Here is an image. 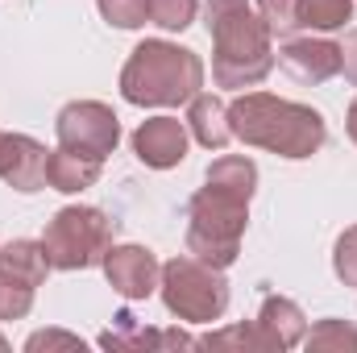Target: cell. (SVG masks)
<instances>
[{"mask_svg":"<svg viewBox=\"0 0 357 353\" xmlns=\"http://www.w3.org/2000/svg\"><path fill=\"white\" fill-rule=\"evenodd\" d=\"M204 25L212 33L216 88H258L274 71L270 29L250 0H204Z\"/></svg>","mask_w":357,"mask_h":353,"instance_id":"cell-1","label":"cell"},{"mask_svg":"<svg viewBox=\"0 0 357 353\" xmlns=\"http://www.w3.org/2000/svg\"><path fill=\"white\" fill-rule=\"evenodd\" d=\"M229 129L237 142H245L254 150H270L278 158H312L328 137V125L316 108L278 100L270 91L237 96L229 104Z\"/></svg>","mask_w":357,"mask_h":353,"instance_id":"cell-2","label":"cell"},{"mask_svg":"<svg viewBox=\"0 0 357 353\" xmlns=\"http://www.w3.org/2000/svg\"><path fill=\"white\" fill-rule=\"evenodd\" d=\"M199 88H204L199 54L162 38L137 42L121 71V96L137 108H178Z\"/></svg>","mask_w":357,"mask_h":353,"instance_id":"cell-3","label":"cell"},{"mask_svg":"<svg viewBox=\"0 0 357 353\" xmlns=\"http://www.w3.org/2000/svg\"><path fill=\"white\" fill-rule=\"evenodd\" d=\"M245 225H250V200H237L204 183L187 200V254L216 270H229L241 254Z\"/></svg>","mask_w":357,"mask_h":353,"instance_id":"cell-4","label":"cell"},{"mask_svg":"<svg viewBox=\"0 0 357 353\" xmlns=\"http://www.w3.org/2000/svg\"><path fill=\"white\" fill-rule=\"evenodd\" d=\"M42 250L50 270H91L112 250V220L88 204L59 208L42 233Z\"/></svg>","mask_w":357,"mask_h":353,"instance_id":"cell-5","label":"cell"},{"mask_svg":"<svg viewBox=\"0 0 357 353\" xmlns=\"http://www.w3.org/2000/svg\"><path fill=\"white\" fill-rule=\"evenodd\" d=\"M158 291H162L167 312L187 320V324H212V320H220L229 312V283H225V274L216 266L191 258V254L171 258L162 266Z\"/></svg>","mask_w":357,"mask_h":353,"instance_id":"cell-6","label":"cell"},{"mask_svg":"<svg viewBox=\"0 0 357 353\" xmlns=\"http://www.w3.org/2000/svg\"><path fill=\"white\" fill-rule=\"evenodd\" d=\"M54 133H59V146L63 150H75L84 158H108L121 142V121L108 104L100 100H75L59 112L54 121Z\"/></svg>","mask_w":357,"mask_h":353,"instance_id":"cell-7","label":"cell"},{"mask_svg":"<svg viewBox=\"0 0 357 353\" xmlns=\"http://www.w3.org/2000/svg\"><path fill=\"white\" fill-rule=\"evenodd\" d=\"M100 266H104L108 287L121 299H150L158 291V278H162V266L146 246H112Z\"/></svg>","mask_w":357,"mask_h":353,"instance_id":"cell-8","label":"cell"},{"mask_svg":"<svg viewBox=\"0 0 357 353\" xmlns=\"http://www.w3.org/2000/svg\"><path fill=\"white\" fill-rule=\"evenodd\" d=\"M278 63L291 80L316 88V84H328L333 75H341V46L328 38H282Z\"/></svg>","mask_w":357,"mask_h":353,"instance_id":"cell-9","label":"cell"},{"mask_svg":"<svg viewBox=\"0 0 357 353\" xmlns=\"http://www.w3.org/2000/svg\"><path fill=\"white\" fill-rule=\"evenodd\" d=\"M187 146H191V133H187V121H178V117H150L133 133V154L150 171L178 167L187 158Z\"/></svg>","mask_w":357,"mask_h":353,"instance_id":"cell-10","label":"cell"},{"mask_svg":"<svg viewBox=\"0 0 357 353\" xmlns=\"http://www.w3.org/2000/svg\"><path fill=\"white\" fill-rule=\"evenodd\" d=\"M46 158L50 150L25 133H0V179L13 191H42L46 187Z\"/></svg>","mask_w":357,"mask_h":353,"instance_id":"cell-11","label":"cell"},{"mask_svg":"<svg viewBox=\"0 0 357 353\" xmlns=\"http://www.w3.org/2000/svg\"><path fill=\"white\" fill-rule=\"evenodd\" d=\"M254 324L266 337V350H295L307 337V316L287 295H266V303H262V312H258Z\"/></svg>","mask_w":357,"mask_h":353,"instance_id":"cell-12","label":"cell"},{"mask_svg":"<svg viewBox=\"0 0 357 353\" xmlns=\"http://www.w3.org/2000/svg\"><path fill=\"white\" fill-rule=\"evenodd\" d=\"M187 133L191 142H199L204 150H225L233 142V129H229V104L208 96V91H195L187 100Z\"/></svg>","mask_w":357,"mask_h":353,"instance_id":"cell-13","label":"cell"},{"mask_svg":"<svg viewBox=\"0 0 357 353\" xmlns=\"http://www.w3.org/2000/svg\"><path fill=\"white\" fill-rule=\"evenodd\" d=\"M100 158H84V154H75V150H50V158H46V187H54V191H63V195H75V191H88L96 187V179H100Z\"/></svg>","mask_w":357,"mask_h":353,"instance_id":"cell-14","label":"cell"},{"mask_svg":"<svg viewBox=\"0 0 357 353\" xmlns=\"http://www.w3.org/2000/svg\"><path fill=\"white\" fill-rule=\"evenodd\" d=\"M46 250H42V241H29V237H17V241H8V246H0V278H8V283H21V287H42V278H46Z\"/></svg>","mask_w":357,"mask_h":353,"instance_id":"cell-15","label":"cell"},{"mask_svg":"<svg viewBox=\"0 0 357 353\" xmlns=\"http://www.w3.org/2000/svg\"><path fill=\"white\" fill-rule=\"evenodd\" d=\"M100 345L104 350H167L162 329H146L133 312H116L112 329L100 333Z\"/></svg>","mask_w":357,"mask_h":353,"instance_id":"cell-16","label":"cell"},{"mask_svg":"<svg viewBox=\"0 0 357 353\" xmlns=\"http://www.w3.org/2000/svg\"><path fill=\"white\" fill-rule=\"evenodd\" d=\"M204 183H208V187H220V191H229V195H237V200H250L254 187H258V167H254L250 158H241V154H225V158H216V163L208 167Z\"/></svg>","mask_w":357,"mask_h":353,"instance_id":"cell-17","label":"cell"},{"mask_svg":"<svg viewBox=\"0 0 357 353\" xmlns=\"http://www.w3.org/2000/svg\"><path fill=\"white\" fill-rule=\"evenodd\" d=\"M295 13H299V29L328 33V29H341L345 21H354V0H299Z\"/></svg>","mask_w":357,"mask_h":353,"instance_id":"cell-18","label":"cell"},{"mask_svg":"<svg viewBox=\"0 0 357 353\" xmlns=\"http://www.w3.org/2000/svg\"><path fill=\"white\" fill-rule=\"evenodd\" d=\"M307 350H349L357 353V329L345 320H320L307 337H303Z\"/></svg>","mask_w":357,"mask_h":353,"instance_id":"cell-19","label":"cell"},{"mask_svg":"<svg viewBox=\"0 0 357 353\" xmlns=\"http://www.w3.org/2000/svg\"><path fill=\"white\" fill-rule=\"evenodd\" d=\"M295 4H299V0H258L254 13L266 21L270 38H295V29H299V13H295Z\"/></svg>","mask_w":357,"mask_h":353,"instance_id":"cell-20","label":"cell"},{"mask_svg":"<svg viewBox=\"0 0 357 353\" xmlns=\"http://www.w3.org/2000/svg\"><path fill=\"white\" fill-rule=\"evenodd\" d=\"M195 13H199V0H150V21L171 33L187 29L195 21Z\"/></svg>","mask_w":357,"mask_h":353,"instance_id":"cell-21","label":"cell"},{"mask_svg":"<svg viewBox=\"0 0 357 353\" xmlns=\"http://www.w3.org/2000/svg\"><path fill=\"white\" fill-rule=\"evenodd\" d=\"M100 17L116 29H137L150 17V0H96Z\"/></svg>","mask_w":357,"mask_h":353,"instance_id":"cell-22","label":"cell"},{"mask_svg":"<svg viewBox=\"0 0 357 353\" xmlns=\"http://www.w3.org/2000/svg\"><path fill=\"white\" fill-rule=\"evenodd\" d=\"M199 345H208V350H225V345H237V350H266V337L258 333V324H237V329L208 333Z\"/></svg>","mask_w":357,"mask_h":353,"instance_id":"cell-23","label":"cell"},{"mask_svg":"<svg viewBox=\"0 0 357 353\" xmlns=\"http://www.w3.org/2000/svg\"><path fill=\"white\" fill-rule=\"evenodd\" d=\"M333 270L345 287H357V225L345 229L337 237V250H333Z\"/></svg>","mask_w":357,"mask_h":353,"instance_id":"cell-24","label":"cell"},{"mask_svg":"<svg viewBox=\"0 0 357 353\" xmlns=\"http://www.w3.org/2000/svg\"><path fill=\"white\" fill-rule=\"evenodd\" d=\"M25 350L38 353V350H84V341L75 333H59V329H46V333H33L25 341Z\"/></svg>","mask_w":357,"mask_h":353,"instance_id":"cell-25","label":"cell"},{"mask_svg":"<svg viewBox=\"0 0 357 353\" xmlns=\"http://www.w3.org/2000/svg\"><path fill=\"white\" fill-rule=\"evenodd\" d=\"M337 46H341V75L357 88V29H349L345 42H337Z\"/></svg>","mask_w":357,"mask_h":353,"instance_id":"cell-26","label":"cell"},{"mask_svg":"<svg viewBox=\"0 0 357 353\" xmlns=\"http://www.w3.org/2000/svg\"><path fill=\"white\" fill-rule=\"evenodd\" d=\"M345 129H349V137H354V146H357V100L349 104V117H345Z\"/></svg>","mask_w":357,"mask_h":353,"instance_id":"cell-27","label":"cell"},{"mask_svg":"<svg viewBox=\"0 0 357 353\" xmlns=\"http://www.w3.org/2000/svg\"><path fill=\"white\" fill-rule=\"evenodd\" d=\"M0 350H8V341H4V337H0Z\"/></svg>","mask_w":357,"mask_h":353,"instance_id":"cell-28","label":"cell"}]
</instances>
